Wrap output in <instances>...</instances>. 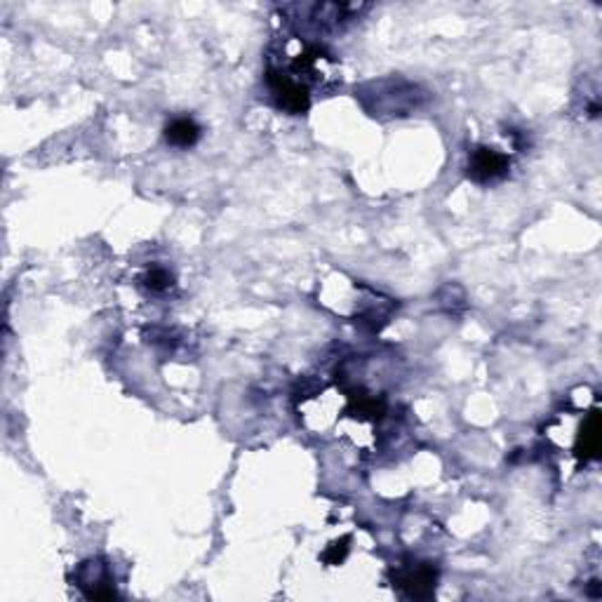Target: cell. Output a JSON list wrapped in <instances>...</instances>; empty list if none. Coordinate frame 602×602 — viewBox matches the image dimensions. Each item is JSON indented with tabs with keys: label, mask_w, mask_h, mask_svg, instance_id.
I'll use <instances>...</instances> for the list:
<instances>
[{
	"label": "cell",
	"mask_w": 602,
	"mask_h": 602,
	"mask_svg": "<svg viewBox=\"0 0 602 602\" xmlns=\"http://www.w3.org/2000/svg\"><path fill=\"white\" fill-rule=\"evenodd\" d=\"M511 158L499 148L476 146L468 154V176L477 184H495L508 175Z\"/></svg>",
	"instance_id": "6da1fadb"
},
{
	"label": "cell",
	"mask_w": 602,
	"mask_h": 602,
	"mask_svg": "<svg viewBox=\"0 0 602 602\" xmlns=\"http://www.w3.org/2000/svg\"><path fill=\"white\" fill-rule=\"evenodd\" d=\"M398 586L407 597H428L436 591V569L428 565H409L400 569Z\"/></svg>",
	"instance_id": "7a4b0ae2"
},
{
	"label": "cell",
	"mask_w": 602,
	"mask_h": 602,
	"mask_svg": "<svg viewBox=\"0 0 602 602\" xmlns=\"http://www.w3.org/2000/svg\"><path fill=\"white\" fill-rule=\"evenodd\" d=\"M78 581L90 600H111V597L118 596L114 586H108L106 569H104V565L99 563V560H92V563L83 565L78 574Z\"/></svg>",
	"instance_id": "3957f363"
},
{
	"label": "cell",
	"mask_w": 602,
	"mask_h": 602,
	"mask_svg": "<svg viewBox=\"0 0 602 602\" xmlns=\"http://www.w3.org/2000/svg\"><path fill=\"white\" fill-rule=\"evenodd\" d=\"M166 139L176 148H191L200 139L198 123L191 118H175L166 127Z\"/></svg>",
	"instance_id": "277c9868"
},
{
	"label": "cell",
	"mask_w": 602,
	"mask_h": 602,
	"mask_svg": "<svg viewBox=\"0 0 602 602\" xmlns=\"http://www.w3.org/2000/svg\"><path fill=\"white\" fill-rule=\"evenodd\" d=\"M175 278H172V273L166 271V268H151V271L144 276V285H146L151 292H166L170 290Z\"/></svg>",
	"instance_id": "5b68a950"
}]
</instances>
